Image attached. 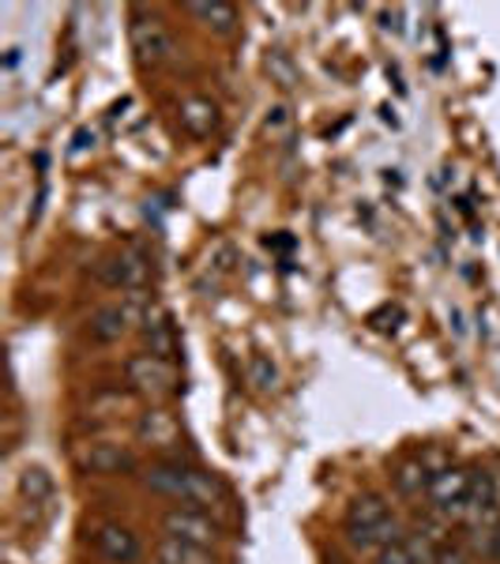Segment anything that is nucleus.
<instances>
[{
  "mask_svg": "<svg viewBox=\"0 0 500 564\" xmlns=\"http://www.w3.org/2000/svg\"><path fill=\"white\" fill-rule=\"evenodd\" d=\"M129 39H132L135 61L148 68H159L174 57V39H170V31L162 26V20H154V15H135Z\"/></svg>",
  "mask_w": 500,
  "mask_h": 564,
  "instance_id": "nucleus-3",
  "label": "nucleus"
},
{
  "mask_svg": "<svg viewBox=\"0 0 500 564\" xmlns=\"http://www.w3.org/2000/svg\"><path fill=\"white\" fill-rule=\"evenodd\" d=\"M135 433H140V441L151 444V448H174L181 441V430L170 411H148L140 417V430Z\"/></svg>",
  "mask_w": 500,
  "mask_h": 564,
  "instance_id": "nucleus-9",
  "label": "nucleus"
},
{
  "mask_svg": "<svg viewBox=\"0 0 500 564\" xmlns=\"http://www.w3.org/2000/svg\"><path fill=\"white\" fill-rule=\"evenodd\" d=\"M347 539H350L354 550L380 553V550H388L392 542L403 539V527H399L395 516H388V520H380L377 527H366V531H347Z\"/></svg>",
  "mask_w": 500,
  "mask_h": 564,
  "instance_id": "nucleus-10",
  "label": "nucleus"
},
{
  "mask_svg": "<svg viewBox=\"0 0 500 564\" xmlns=\"http://www.w3.org/2000/svg\"><path fill=\"white\" fill-rule=\"evenodd\" d=\"M154 557L159 564H215V553L207 545H193V542H181V539H162L154 545Z\"/></svg>",
  "mask_w": 500,
  "mask_h": 564,
  "instance_id": "nucleus-11",
  "label": "nucleus"
},
{
  "mask_svg": "<svg viewBox=\"0 0 500 564\" xmlns=\"http://www.w3.org/2000/svg\"><path fill=\"white\" fill-rule=\"evenodd\" d=\"M90 545H95V553L109 564H135L140 561V539L129 531V527L121 523H95V531H90Z\"/></svg>",
  "mask_w": 500,
  "mask_h": 564,
  "instance_id": "nucleus-5",
  "label": "nucleus"
},
{
  "mask_svg": "<svg viewBox=\"0 0 500 564\" xmlns=\"http://www.w3.org/2000/svg\"><path fill=\"white\" fill-rule=\"evenodd\" d=\"M20 489L26 497H45L50 494V475H45V470H23V478H20Z\"/></svg>",
  "mask_w": 500,
  "mask_h": 564,
  "instance_id": "nucleus-19",
  "label": "nucleus"
},
{
  "mask_svg": "<svg viewBox=\"0 0 500 564\" xmlns=\"http://www.w3.org/2000/svg\"><path fill=\"white\" fill-rule=\"evenodd\" d=\"M143 335H148V343H151V354H159V358H166V354L174 350V335H170V324L162 313H148Z\"/></svg>",
  "mask_w": 500,
  "mask_h": 564,
  "instance_id": "nucleus-16",
  "label": "nucleus"
},
{
  "mask_svg": "<svg viewBox=\"0 0 500 564\" xmlns=\"http://www.w3.org/2000/svg\"><path fill=\"white\" fill-rule=\"evenodd\" d=\"M129 321H132V313H129V308H121V305L98 308V313L90 316V339H95V343H117L124 332H129Z\"/></svg>",
  "mask_w": 500,
  "mask_h": 564,
  "instance_id": "nucleus-12",
  "label": "nucleus"
},
{
  "mask_svg": "<svg viewBox=\"0 0 500 564\" xmlns=\"http://www.w3.org/2000/svg\"><path fill=\"white\" fill-rule=\"evenodd\" d=\"M249 380L257 384V391H275L279 388V369L271 366V358L257 354V358L249 361Z\"/></svg>",
  "mask_w": 500,
  "mask_h": 564,
  "instance_id": "nucleus-17",
  "label": "nucleus"
},
{
  "mask_svg": "<svg viewBox=\"0 0 500 564\" xmlns=\"http://www.w3.org/2000/svg\"><path fill=\"white\" fill-rule=\"evenodd\" d=\"M377 564H417V561H414L411 542L399 539V542L388 545V550H380V553H377Z\"/></svg>",
  "mask_w": 500,
  "mask_h": 564,
  "instance_id": "nucleus-18",
  "label": "nucleus"
},
{
  "mask_svg": "<svg viewBox=\"0 0 500 564\" xmlns=\"http://www.w3.org/2000/svg\"><path fill=\"white\" fill-rule=\"evenodd\" d=\"M430 481H433V470L425 467L422 459L403 463V467H399V475H395L399 494H406V497H417V494H422V489H430Z\"/></svg>",
  "mask_w": 500,
  "mask_h": 564,
  "instance_id": "nucleus-15",
  "label": "nucleus"
},
{
  "mask_svg": "<svg viewBox=\"0 0 500 564\" xmlns=\"http://www.w3.org/2000/svg\"><path fill=\"white\" fill-rule=\"evenodd\" d=\"M268 132H283L286 129V109L283 106H275V109H268Z\"/></svg>",
  "mask_w": 500,
  "mask_h": 564,
  "instance_id": "nucleus-21",
  "label": "nucleus"
},
{
  "mask_svg": "<svg viewBox=\"0 0 500 564\" xmlns=\"http://www.w3.org/2000/svg\"><path fill=\"white\" fill-rule=\"evenodd\" d=\"M380 520H388L384 497L366 494V497H358V500L350 505V512H347V531H366V527H377Z\"/></svg>",
  "mask_w": 500,
  "mask_h": 564,
  "instance_id": "nucleus-14",
  "label": "nucleus"
},
{
  "mask_svg": "<svg viewBox=\"0 0 500 564\" xmlns=\"http://www.w3.org/2000/svg\"><path fill=\"white\" fill-rule=\"evenodd\" d=\"M177 117H181V124H185V132L196 135V140H204V135H211L218 129V106L211 98H185Z\"/></svg>",
  "mask_w": 500,
  "mask_h": 564,
  "instance_id": "nucleus-8",
  "label": "nucleus"
},
{
  "mask_svg": "<svg viewBox=\"0 0 500 564\" xmlns=\"http://www.w3.org/2000/svg\"><path fill=\"white\" fill-rule=\"evenodd\" d=\"M124 372H129V384L143 395H170L177 388V369L159 354H135Z\"/></svg>",
  "mask_w": 500,
  "mask_h": 564,
  "instance_id": "nucleus-4",
  "label": "nucleus"
},
{
  "mask_svg": "<svg viewBox=\"0 0 500 564\" xmlns=\"http://www.w3.org/2000/svg\"><path fill=\"white\" fill-rule=\"evenodd\" d=\"M162 531H166L170 539L207 545V550H211V542L218 539V527L207 520L204 512H196V508H174V512H166L162 516Z\"/></svg>",
  "mask_w": 500,
  "mask_h": 564,
  "instance_id": "nucleus-6",
  "label": "nucleus"
},
{
  "mask_svg": "<svg viewBox=\"0 0 500 564\" xmlns=\"http://www.w3.org/2000/svg\"><path fill=\"white\" fill-rule=\"evenodd\" d=\"M188 12L204 26H211L215 34H230L238 26V8L226 0H196V4H188Z\"/></svg>",
  "mask_w": 500,
  "mask_h": 564,
  "instance_id": "nucleus-13",
  "label": "nucleus"
},
{
  "mask_svg": "<svg viewBox=\"0 0 500 564\" xmlns=\"http://www.w3.org/2000/svg\"><path fill=\"white\" fill-rule=\"evenodd\" d=\"M425 494H430L436 512L459 520V516H467V508H470V475L463 467H452L448 463L444 470H436Z\"/></svg>",
  "mask_w": 500,
  "mask_h": 564,
  "instance_id": "nucleus-2",
  "label": "nucleus"
},
{
  "mask_svg": "<svg viewBox=\"0 0 500 564\" xmlns=\"http://www.w3.org/2000/svg\"><path fill=\"white\" fill-rule=\"evenodd\" d=\"M148 486L154 494L185 500V505H218V497H222V489H218V481L211 475L181 467V463H162V467H154L148 475Z\"/></svg>",
  "mask_w": 500,
  "mask_h": 564,
  "instance_id": "nucleus-1",
  "label": "nucleus"
},
{
  "mask_svg": "<svg viewBox=\"0 0 500 564\" xmlns=\"http://www.w3.org/2000/svg\"><path fill=\"white\" fill-rule=\"evenodd\" d=\"M76 467L84 475H113V470L132 467V456L121 444H87L84 452H76Z\"/></svg>",
  "mask_w": 500,
  "mask_h": 564,
  "instance_id": "nucleus-7",
  "label": "nucleus"
},
{
  "mask_svg": "<svg viewBox=\"0 0 500 564\" xmlns=\"http://www.w3.org/2000/svg\"><path fill=\"white\" fill-rule=\"evenodd\" d=\"M436 564H467V553H463L459 545H441V553H436Z\"/></svg>",
  "mask_w": 500,
  "mask_h": 564,
  "instance_id": "nucleus-20",
  "label": "nucleus"
},
{
  "mask_svg": "<svg viewBox=\"0 0 500 564\" xmlns=\"http://www.w3.org/2000/svg\"><path fill=\"white\" fill-rule=\"evenodd\" d=\"M493 561L500 564V527H497V542H493Z\"/></svg>",
  "mask_w": 500,
  "mask_h": 564,
  "instance_id": "nucleus-22",
  "label": "nucleus"
}]
</instances>
